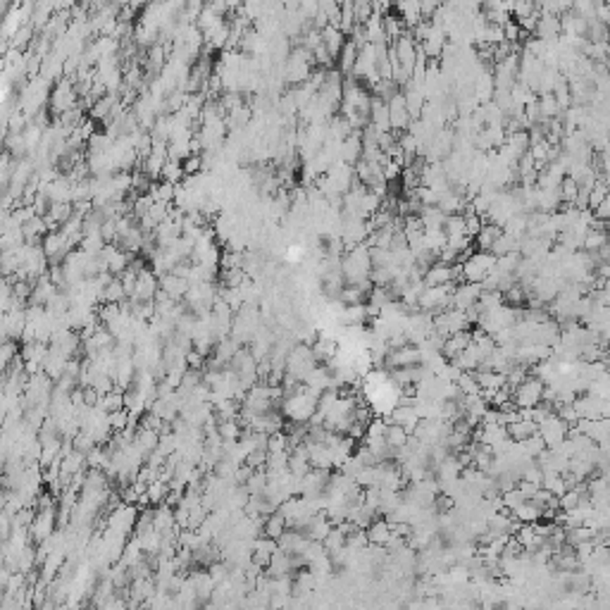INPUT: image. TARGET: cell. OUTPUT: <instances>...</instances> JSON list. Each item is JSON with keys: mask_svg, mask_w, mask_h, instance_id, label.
Masks as SVG:
<instances>
[{"mask_svg": "<svg viewBox=\"0 0 610 610\" xmlns=\"http://www.w3.org/2000/svg\"><path fill=\"white\" fill-rule=\"evenodd\" d=\"M384 365L389 367V372L391 370H403V367H418V365H425V355H422L420 346L408 343V346H403V348L389 350Z\"/></svg>", "mask_w": 610, "mask_h": 610, "instance_id": "cell-6", "label": "cell"}, {"mask_svg": "<svg viewBox=\"0 0 610 610\" xmlns=\"http://www.w3.org/2000/svg\"><path fill=\"white\" fill-rule=\"evenodd\" d=\"M603 181H606V184L610 186V174H608V177H603Z\"/></svg>", "mask_w": 610, "mask_h": 610, "instance_id": "cell-37", "label": "cell"}, {"mask_svg": "<svg viewBox=\"0 0 610 610\" xmlns=\"http://www.w3.org/2000/svg\"><path fill=\"white\" fill-rule=\"evenodd\" d=\"M444 234H446V239H449V241L468 239V225H465V215H451V217H446Z\"/></svg>", "mask_w": 610, "mask_h": 610, "instance_id": "cell-23", "label": "cell"}, {"mask_svg": "<svg viewBox=\"0 0 610 610\" xmlns=\"http://www.w3.org/2000/svg\"><path fill=\"white\" fill-rule=\"evenodd\" d=\"M339 319L346 327H365L370 322V312H367V303L362 305H346L341 310Z\"/></svg>", "mask_w": 610, "mask_h": 610, "instance_id": "cell-19", "label": "cell"}, {"mask_svg": "<svg viewBox=\"0 0 610 610\" xmlns=\"http://www.w3.org/2000/svg\"><path fill=\"white\" fill-rule=\"evenodd\" d=\"M505 430H508V439L510 441H515V444H524L527 439H531V437H536V434H539V425H536L534 420L520 418V420L510 422V425L505 427Z\"/></svg>", "mask_w": 610, "mask_h": 610, "instance_id": "cell-16", "label": "cell"}, {"mask_svg": "<svg viewBox=\"0 0 610 610\" xmlns=\"http://www.w3.org/2000/svg\"><path fill=\"white\" fill-rule=\"evenodd\" d=\"M158 291H160V277L148 267L138 274L136 291H134V298L131 300H136V303H150V300H155Z\"/></svg>", "mask_w": 610, "mask_h": 610, "instance_id": "cell-10", "label": "cell"}, {"mask_svg": "<svg viewBox=\"0 0 610 610\" xmlns=\"http://www.w3.org/2000/svg\"><path fill=\"white\" fill-rule=\"evenodd\" d=\"M322 41H324V46H327L329 55L334 60H339L343 46H346V41H348V36L343 34L339 27H331V24H329V27L322 32Z\"/></svg>", "mask_w": 610, "mask_h": 610, "instance_id": "cell-18", "label": "cell"}, {"mask_svg": "<svg viewBox=\"0 0 610 610\" xmlns=\"http://www.w3.org/2000/svg\"><path fill=\"white\" fill-rule=\"evenodd\" d=\"M512 517H515L517 522L520 524H536V522H541L543 520V512H541V508H536L534 503H531V500H527V503H522L520 508H515L510 512Z\"/></svg>", "mask_w": 610, "mask_h": 610, "instance_id": "cell-24", "label": "cell"}, {"mask_svg": "<svg viewBox=\"0 0 610 610\" xmlns=\"http://www.w3.org/2000/svg\"><path fill=\"white\" fill-rule=\"evenodd\" d=\"M500 234H503V229L496 227V225H489V222H484V227H482V232L477 234L475 239V248L477 251H484V253H491L493 244L500 239Z\"/></svg>", "mask_w": 610, "mask_h": 610, "instance_id": "cell-22", "label": "cell"}, {"mask_svg": "<svg viewBox=\"0 0 610 610\" xmlns=\"http://www.w3.org/2000/svg\"><path fill=\"white\" fill-rule=\"evenodd\" d=\"M472 329L468 315L463 310H456V307H449L441 315L434 317V334L441 336V339H449L453 334H460V331Z\"/></svg>", "mask_w": 610, "mask_h": 610, "instance_id": "cell-4", "label": "cell"}, {"mask_svg": "<svg viewBox=\"0 0 610 610\" xmlns=\"http://www.w3.org/2000/svg\"><path fill=\"white\" fill-rule=\"evenodd\" d=\"M560 196H563V203L565 205H575L577 203V196H579V184L575 179L565 177L563 184H560Z\"/></svg>", "mask_w": 610, "mask_h": 610, "instance_id": "cell-32", "label": "cell"}, {"mask_svg": "<svg viewBox=\"0 0 610 610\" xmlns=\"http://www.w3.org/2000/svg\"><path fill=\"white\" fill-rule=\"evenodd\" d=\"M446 46H449V34H446V29L434 27V24L430 27V32H427L425 41L420 44V48L425 51V55L430 60H441Z\"/></svg>", "mask_w": 610, "mask_h": 610, "instance_id": "cell-11", "label": "cell"}, {"mask_svg": "<svg viewBox=\"0 0 610 610\" xmlns=\"http://www.w3.org/2000/svg\"><path fill=\"white\" fill-rule=\"evenodd\" d=\"M370 124L379 134L391 131V117H389V102L382 100L379 95H372V110H370Z\"/></svg>", "mask_w": 610, "mask_h": 610, "instance_id": "cell-15", "label": "cell"}, {"mask_svg": "<svg viewBox=\"0 0 610 610\" xmlns=\"http://www.w3.org/2000/svg\"><path fill=\"white\" fill-rule=\"evenodd\" d=\"M608 201H610V193H608Z\"/></svg>", "mask_w": 610, "mask_h": 610, "instance_id": "cell-38", "label": "cell"}, {"mask_svg": "<svg viewBox=\"0 0 610 610\" xmlns=\"http://www.w3.org/2000/svg\"><path fill=\"white\" fill-rule=\"evenodd\" d=\"M184 177H186V174H184V167H181L179 160H170L165 165V170H162V181H167V184L179 186V181Z\"/></svg>", "mask_w": 610, "mask_h": 610, "instance_id": "cell-29", "label": "cell"}, {"mask_svg": "<svg viewBox=\"0 0 610 610\" xmlns=\"http://www.w3.org/2000/svg\"><path fill=\"white\" fill-rule=\"evenodd\" d=\"M181 167H184V174H201L205 172L203 170V155H191V158H186L184 162H181Z\"/></svg>", "mask_w": 610, "mask_h": 610, "instance_id": "cell-34", "label": "cell"}, {"mask_svg": "<svg viewBox=\"0 0 610 610\" xmlns=\"http://www.w3.org/2000/svg\"><path fill=\"white\" fill-rule=\"evenodd\" d=\"M482 293H484V289H482V284H472V281H463L456 286V291H453V300H451V307H456V310H470L472 305L479 303Z\"/></svg>", "mask_w": 610, "mask_h": 610, "instance_id": "cell-8", "label": "cell"}, {"mask_svg": "<svg viewBox=\"0 0 610 610\" xmlns=\"http://www.w3.org/2000/svg\"><path fill=\"white\" fill-rule=\"evenodd\" d=\"M603 367H606V372L610 374V350L606 353V358H603Z\"/></svg>", "mask_w": 610, "mask_h": 610, "instance_id": "cell-36", "label": "cell"}, {"mask_svg": "<svg viewBox=\"0 0 610 610\" xmlns=\"http://www.w3.org/2000/svg\"><path fill=\"white\" fill-rule=\"evenodd\" d=\"M608 350H610V343H608Z\"/></svg>", "mask_w": 610, "mask_h": 610, "instance_id": "cell-39", "label": "cell"}, {"mask_svg": "<svg viewBox=\"0 0 610 610\" xmlns=\"http://www.w3.org/2000/svg\"><path fill=\"white\" fill-rule=\"evenodd\" d=\"M98 408L105 410L107 415L117 413V410H124V391L114 389V391H110V394H105V396L100 398V406Z\"/></svg>", "mask_w": 610, "mask_h": 610, "instance_id": "cell-27", "label": "cell"}, {"mask_svg": "<svg viewBox=\"0 0 610 610\" xmlns=\"http://www.w3.org/2000/svg\"><path fill=\"white\" fill-rule=\"evenodd\" d=\"M608 193H610V186L603 179L594 186V189L589 191V210H591V213H594V210L599 208L601 203H606Z\"/></svg>", "mask_w": 610, "mask_h": 610, "instance_id": "cell-31", "label": "cell"}, {"mask_svg": "<svg viewBox=\"0 0 610 610\" xmlns=\"http://www.w3.org/2000/svg\"><path fill=\"white\" fill-rule=\"evenodd\" d=\"M100 610H131L129 608V601H126V596L119 591V594H114L112 599L105 601V606H102Z\"/></svg>", "mask_w": 610, "mask_h": 610, "instance_id": "cell-35", "label": "cell"}, {"mask_svg": "<svg viewBox=\"0 0 610 610\" xmlns=\"http://www.w3.org/2000/svg\"><path fill=\"white\" fill-rule=\"evenodd\" d=\"M289 531V520L281 515L279 510L272 512V515L265 517V529H263V536H267V539H274L279 541L284 534Z\"/></svg>", "mask_w": 610, "mask_h": 610, "instance_id": "cell-21", "label": "cell"}, {"mask_svg": "<svg viewBox=\"0 0 610 610\" xmlns=\"http://www.w3.org/2000/svg\"><path fill=\"white\" fill-rule=\"evenodd\" d=\"M546 401V382H541L539 377L529 374L524 382L512 391V403L517 410H534L536 406Z\"/></svg>", "mask_w": 610, "mask_h": 610, "instance_id": "cell-1", "label": "cell"}, {"mask_svg": "<svg viewBox=\"0 0 610 610\" xmlns=\"http://www.w3.org/2000/svg\"><path fill=\"white\" fill-rule=\"evenodd\" d=\"M160 291H165L172 300H177L179 303V300H184L186 296H189L191 284L186 279H181V277H177L174 272H170V274L160 277Z\"/></svg>", "mask_w": 610, "mask_h": 610, "instance_id": "cell-14", "label": "cell"}, {"mask_svg": "<svg viewBox=\"0 0 610 610\" xmlns=\"http://www.w3.org/2000/svg\"><path fill=\"white\" fill-rule=\"evenodd\" d=\"M408 441H410V432H406L398 425H389V430H386V444H389L391 449L403 451L408 446Z\"/></svg>", "mask_w": 610, "mask_h": 610, "instance_id": "cell-26", "label": "cell"}, {"mask_svg": "<svg viewBox=\"0 0 610 610\" xmlns=\"http://www.w3.org/2000/svg\"><path fill=\"white\" fill-rule=\"evenodd\" d=\"M365 531H367V539H370V546H377V548H386L391 543V539H394V524L386 520V517H379V520L372 522Z\"/></svg>", "mask_w": 610, "mask_h": 610, "instance_id": "cell-13", "label": "cell"}, {"mask_svg": "<svg viewBox=\"0 0 610 610\" xmlns=\"http://www.w3.org/2000/svg\"><path fill=\"white\" fill-rule=\"evenodd\" d=\"M389 117H391V131L394 134H406L413 124V117L408 112V102H406V95H396V98L389 100Z\"/></svg>", "mask_w": 610, "mask_h": 610, "instance_id": "cell-9", "label": "cell"}, {"mask_svg": "<svg viewBox=\"0 0 610 610\" xmlns=\"http://www.w3.org/2000/svg\"><path fill=\"white\" fill-rule=\"evenodd\" d=\"M493 270H496V256L484 253V251H475L472 256L463 263L465 281H472V284H482Z\"/></svg>", "mask_w": 610, "mask_h": 610, "instance_id": "cell-3", "label": "cell"}, {"mask_svg": "<svg viewBox=\"0 0 610 610\" xmlns=\"http://www.w3.org/2000/svg\"><path fill=\"white\" fill-rule=\"evenodd\" d=\"M79 105V93H77V86L69 77H62L55 86H53L51 93V102H48V110L53 112V117H60V114L74 110Z\"/></svg>", "mask_w": 610, "mask_h": 610, "instance_id": "cell-2", "label": "cell"}, {"mask_svg": "<svg viewBox=\"0 0 610 610\" xmlns=\"http://www.w3.org/2000/svg\"><path fill=\"white\" fill-rule=\"evenodd\" d=\"M170 491H172V486H170V482H162V479H155L153 484L148 486V498H150V505H153V508H158V505H162L167 500V496H170Z\"/></svg>", "mask_w": 610, "mask_h": 610, "instance_id": "cell-25", "label": "cell"}, {"mask_svg": "<svg viewBox=\"0 0 610 610\" xmlns=\"http://www.w3.org/2000/svg\"><path fill=\"white\" fill-rule=\"evenodd\" d=\"M472 341H475L472 329L460 331V334H453V336H449V339L444 341V350H441V355H444L446 360L453 362V360L458 358V355L465 353V350L472 346Z\"/></svg>", "mask_w": 610, "mask_h": 610, "instance_id": "cell-12", "label": "cell"}, {"mask_svg": "<svg viewBox=\"0 0 610 610\" xmlns=\"http://www.w3.org/2000/svg\"><path fill=\"white\" fill-rule=\"evenodd\" d=\"M358 27V22H355V10H353V3H341V32L350 36L353 34V29Z\"/></svg>", "mask_w": 610, "mask_h": 610, "instance_id": "cell-30", "label": "cell"}, {"mask_svg": "<svg viewBox=\"0 0 610 610\" xmlns=\"http://www.w3.org/2000/svg\"><path fill=\"white\" fill-rule=\"evenodd\" d=\"M391 48H394V53L398 58V65H401L406 72H413L415 62H418V53H420V46H418V41L413 39V34L406 32L401 39H396L394 44H391Z\"/></svg>", "mask_w": 610, "mask_h": 610, "instance_id": "cell-7", "label": "cell"}, {"mask_svg": "<svg viewBox=\"0 0 610 610\" xmlns=\"http://www.w3.org/2000/svg\"><path fill=\"white\" fill-rule=\"evenodd\" d=\"M124 300H129V296H126L122 281H119V277H114V279L105 286V303H124Z\"/></svg>", "mask_w": 610, "mask_h": 610, "instance_id": "cell-28", "label": "cell"}, {"mask_svg": "<svg viewBox=\"0 0 610 610\" xmlns=\"http://www.w3.org/2000/svg\"><path fill=\"white\" fill-rule=\"evenodd\" d=\"M353 10H355V22H358L360 27H365L374 15V5L367 3V0H358V3H353Z\"/></svg>", "mask_w": 610, "mask_h": 610, "instance_id": "cell-33", "label": "cell"}, {"mask_svg": "<svg viewBox=\"0 0 610 610\" xmlns=\"http://www.w3.org/2000/svg\"><path fill=\"white\" fill-rule=\"evenodd\" d=\"M570 430L572 427L567 425L558 413H553L539 425V437L543 439V444H546L548 449H558V446H563L567 437H570Z\"/></svg>", "mask_w": 610, "mask_h": 610, "instance_id": "cell-5", "label": "cell"}, {"mask_svg": "<svg viewBox=\"0 0 610 610\" xmlns=\"http://www.w3.org/2000/svg\"><path fill=\"white\" fill-rule=\"evenodd\" d=\"M358 55H360V48L353 44V41H346V46H343L341 55L339 60H336V69L343 74V79L346 77H353V69H355V62H358Z\"/></svg>", "mask_w": 610, "mask_h": 610, "instance_id": "cell-17", "label": "cell"}, {"mask_svg": "<svg viewBox=\"0 0 610 610\" xmlns=\"http://www.w3.org/2000/svg\"><path fill=\"white\" fill-rule=\"evenodd\" d=\"M398 17L403 20V24H406L408 32H413L418 24L425 22V17H422V5L420 3H398L394 5Z\"/></svg>", "mask_w": 610, "mask_h": 610, "instance_id": "cell-20", "label": "cell"}]
</instances>
